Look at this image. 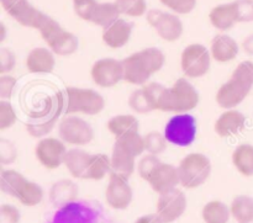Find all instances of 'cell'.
Segmentation results:
<instances>
[{
	"label": "cell",
	"instance_id": "1",
	"mask_svg": "<svg viewBox=\"0 0 253 223\" xmlns=\"http://www.w3.org/2000/svg\"><path fill=\"white\" fill-rule=\"evenodd\" d=\"M166 56L157 47H147L123 59L124 81L131 85L142 86L153 74L163 68Z\"/></svg>",
	"mask_w": 253,
	"mask_h": 223
},
{
	"label": "cell",
	"instance_id": "2",
	"mask_svg": "<svg viewBox=\"0 0 253 223\" xmlns=\"http://www.w3.org/2000/svg\"><path fill=\"white\" fill-rule=\"evenodd\" d=\"M253 90V62L242 61L237 64L231 78L225 81L215 95L216 104L224 110L236 109Z\"/></svg>",
	"mask_w": 253,
	"mask_h": 223
},
{
	"label": "cell",
	"instance_id": "3",
	"mask_svg": "<svg viewBox=\"0 0 253 223\" xmlns=\"http://www.w3.org/2000/svg\"><path fill=\"white\" fill-rule=\"evenodd\" d=\"M200 103L199 91L187 78H179L172 86L166 88L158 111L187 113L194 110Z\"/></svg>",
	"mask_w": 253,
	"mask_h": 223
},
{
	"label": "cell",
	"instance_id": "4",
	"mask_svg": "<svg viewBox=\"0 0 253 223\" xmlns=\"http://www.w3.org/2000/svg\"><path fill=\"white\" fill-rule=\"evenodd\" d=\"M105 109V99L99 91L88 88L69 86L64 96V112L67 115L95 116Z\"/></svg>",
	"mask_w": 253,
	"mask_h": 223
},
{
	"label": "cell",
	"instance_id": "5",
	"mask_svg": "<svg viewBox=\"0 0 253 223\" xmlns=\"http://www.w3.org/2000/svg\"><path fill=\"white\" fill-rule=\"evenodd\" d=\"M211 162L203 153H189L178 165L180 186L193 190L202 186L211 175Z\"/></svg>",
	"mask_w": 253,
	"mask_h": 223
},
{
	"label": "cell",
	"instance_id": "6",
	"mask_svg": "<svg viewBox=\"0 0 253 223\" xmlns=\"http://www.w3.org/2000/svg\"><path fill=\"white\" fill-rule=\"evenodd\" d=\"M211 53L202 43H190L180 54V68L189 79H198L207 75L211 67Z\"/></svg>",
	"mask_w": 253,
	"mask_h": 223
},
{
	"label": "cell",
	"instance_id": "7",
	"mask_svg": "<svg viewBox=\"0 0 253 223\" xmlns=\"http://www.w3.org/2000/svg\"><path fill=\"white\" fill-rule=\"evenodd\" d=\"M58 136L66 145L84 147L94 140V130L88 121L79 115H67L58 125Z\"/></svg>",
	"mask_w": 253,
	"mask_h": 223
},
{
	"label": "cell",
	"instance_id": "8",
	"mask_svg": "<svg viewBox=\"0 0 253 223\" xmlns=\"http://www.w3.org/2000/svg\"><path fill=\"white\" fill-rule=\"evenodd\" d=\"M166 138L172 145L178 147H188L197 137V121L193 115L175 113L165 127Z\"/></svg>",
	"mask_w": 253,
	"mask_h": 223
},
{
	"label": "cell",
	"instance_id": "9",
	"mask_svg": "<svg viewBox=\"0 0 253 223\" xmlns=\"http://www.w3.org/2000/svg\"><path fill=\"white\" fill-rule=\"evenodd\" d=\"M146 19H147L148 24L155 29L156 34L163 41L169 42V43L178 41L184 32L182 20L174 12H166L158 9H151L146 14Z\"/></svg>",
	"mask_w": 253,
	"mask_h": 223
},
{
	"label": "cell",
	"instance_id": "10",
	"mask_svg": "<svg viewBox=\"0 0 253 223\" xmlns=\"http://www.w3.org/2000/svg\"><path fill=\"white\" fill-rule=\"evenodd\" d=\"M67 150V145L61 138L46 136L40 138L36 143L35 155L40 164L47 170H56L63 165Z\"/></svg>",
	"mask_w": 253,
	"mask_h": 223
},
{
	"label": "cell",
	"instance_id": "11",
	"mask_svg": "<svg viewBox=\"0 0 253 223\" xmlns=\"http://www.w3.org/2000/svg\"><path fill=\"white\" fill-rule=\"evenodd\" d=\"M91 80L99 88H113L124 81L123 61L106 57L94 62L90 68Z\"/></svg>",
	"mask_w": 253,
	"mask_h": 223
},
{
	"label": "cell",
	"instance_id": "12",
	"mask_svg": "<svg viewBox=\"0 0 253 223\" xmlns=\"http://www.w3.org/2000/svg\"><path fill=\"white\" fill-rule=\"evenodd\" d=\"M188 207V200L180 189H174L166 194L158 195L156 214L165 223H173L184 215Z\"/></svg>",
	"mask_w": 253,
	"mask_h": 223
},
{
	"label": "cell",
	"instance_id": "13",
	"mask_svg": "<svg viewBox=\"0 0 253 223\" xmlns=\"http://www.w3.org/2000/svg\"><path fill=\"white\" fill-rule=\"evenodd\" d=\"M133 191L128 179L116 174L109 175V183L105 189V201L111 209L124 211L131 205Z\"/></svg>",
	"mask_w": 253,
	"mask_h": 223
},
{
	"label": "cell",
	"instance_id": "14",
	"mask_svg": "<svg viewBox=\"0 0 253 223\" xmlns=\"http://www.w3.org/2000/svg\"><path fill=\"white\" fill-rule=\"evenodd\" d=\"M147 183L151 189L158 195L177 189L180 185L178 167L161 162V164L156 168Z\"/></svg>",
	"mask_w": 253,
	"mask_h": 223
},
{
	"label": "cell",
	"instance_id": "15",
	"mask_svg": "<svg viewBox=\"0 0 253 223\" xmlns=\"http://www.w3.org/2000/svg\"><path fill=\"white\" fill-rule=\"evenodd\" d=\"M246 126V116L236 109L225 110L214 123V131L219 137L229 138L240 135Z\"/></svg>",
	"mask_w": 253,
	"mask_h": 223
},
{
	"label": "cell",
	"instance_id": "16",
	"mask_svg": "<svg viewBox=\"0 0 253 223\" xmlns=\"http://www.w3.org/2000/svg\"><path fill=\"white\" fill-rule=\"evenodd\" d=\"M211 58L220 64L235 61L240 53V44L227 34H219L212 38L210 44Z\"/></svg>",
	"mask_w": 253,
	"mask_h": 223
},
{
	"label": "cell",
	"instance_id": "17",
	"mask_svg": "<svg viewBox=\"0 0 253 223\" xmlns=\"http://www.w3.org/2000/svg\"><path fill=\"white\" fill-rule=\"evenodd\" d=\"M25 64L30 73H51L56 67V54L48 47H36L27 53Z\"/></svg>",
	"mask_w": 253,
	"mask_h": 223
},
{
	"label": "cell",
	"instance_id": "18",
	"mask_svg": "<svg viewBox=\"0 0 253 223\" xmlns=\"http://www.w3.org/2000/svg\"><path fill=\"white\" fill-rule=\"evenodd\" d=\"M1 6L15 21L31 29L40 10L31 5L29 0H0Z\"/></svg>",
	"mask_w": 253,
	"mask_h": 223
},
{
	"label": "cell",
	"instance_id": "19",
	"mask_svg": "<svg viewBox=\"0 0 253 223\" xmlns=\"http://www.w3.org/2000/svg\"><path fill=\"white\" fill-rule=\"evenodd\" d=\"M131 36H132V25L120 17L114 24L103 30L101 38L109 48L119 49L128 43Z\"/></svg>",
	"mask_w": 253,
	"mask_h": 223
},
{
	"label": "cell",
	"instance_id": "20",
	"mask_svg": "<svg viewBox=\"0 0 253 223\" xmlns=\"http://www.w3.org/2000/svg\"><path fill=\"white\" fill-rule=\"evenodd\" d=\"M79 189L78 185L71 179H61L54 183L48 192L51 204L57 209L73 204L78 200Z\"/></svg>",
	"mask_w": 253,
	"mask_h": 223
},
{
	"label": "cell",
	"instance_id": "21",
	"mask_svg": "<svg viewBox=\"0 0 253 223\" xmlns=\"http://www.w3.org/2000/svg\"><path fill=\"white\" fill-rule=\"evenodd\" d=\"M53 223H94V212L84 204L73 202L58 209Z\"/></svg>",
	"mask_w": 253,
	"mask_h": 223
},
{
	"label": "cell",
	"instance_id": "22",
	"mask_svg": "<svg viewBox=\"0 0 253 223\" xmlns=\"http://www.w3.org/2000/svg\"><path fill=\"white\" fill-rule=\"evenodd\" d=\"M136 158L132 153L127 152L124 148L119 147L118 145H114L113 152H111V173L110 174H116L119 177H123L125 179H130L131 175L136 170L137 163Z\"/></svg>",
	"mask_w": 253,
	"mask_h": 223
},
{
	"label": "cell",
	"instance_id": "23",
	"mask_svg": "<svg viewBox=\"0 0 253 223\" xmlns=\"http://www.w3.org/2000/svg\"><path fill=\"white\" fill-rule=\"evenodd\" d=\"M90 157V153H88L84 149H81V147L71 148V149L67 150L63 165L67 168L69 174L73 178L86 180V172H88Z\"/></svg>",
	"mask_w": 253,
	"mask_h": 223
},
{
	"label": "cell",
	"instance_id": "24",
	"mask_svg": "<svg viewBox=\"0 0 253 223\" xmlns=\"http://www.w3.org/2000/svg\"><path fill=\"white\" fill-rule=\"evenodd\" d=\"M209 21L217 31L226 32L239 24L234 2H225L212 7L209 12Z\"/></svg>",
	"mask_w": 253,
	"mask_h": 223
},
{
	"label": "cell",
	"instance_id": "25",
	"mask_svg": "<svg viewBox=\"0 0 253 223\" xmlns=\"http://www.w3.org/2000/svg\"><path fill=\"white\" fill-rule=\"evenodd\" d=\"M48 48L56 56L68 57L76 53L79 48V39L73 32L62 29L48 43H46Z\"/></svg>",
	"mask_w": 253,
	"mask_h": 223
},
{
	"label": "cell",
	"instance_id": "26",
	"mask_svg": "<svg viewBox=\"0 0 253 223\" xmlns=\"http://www.w3.org/2000/svg\"><path fill=\"white\" fill-rule=\"evenodd\" d=\"M235 169L245 178L253 177V145L241 143L234 149L231 155Z\"/></svg>",
	"mask_w": 253,
	"mask_h": 223
},
{
	"label": "cell",
	"instance_id": "27",
	"mask_svg": "<svg viewBox=\"0 0 253 223\" xmlns=\"http://www.w3.org/2000/svg\"><path fill=\"white\" fill-rule=\"evenodd\" d=\"M202 217L204 223H229L232 216L230 206L225 202L211 200L203 207Z\"/></svg>",
	"mask_w": 253,
	"mask_h": 223
},
{
	"label": "cell",
	"instance_id": "28",
	"mask_svg": "<svg viewBox=\"0 0 253 223\" xmlns=\"http://www.w3.org/2000/svg\"><path fill=\"white\" fill-rule=\"evenodd\" d=\"M106 128L116 138L131 132H137L140 128V123H138L136 116L130 115V113H123V115L113 116L106 123Z\"/></svg>",
	"mask_w": 253,
	"mask_h": 223
},
{
	"label": "cell",
	"instance_id": "29",
	"mask_svg": "<svg viewBox=\"0 0 253 223\" xmlns=\"http://www.w3.org/2000/svg\"><path fill=\"white\" fill-rule=\"evenodd\" d=\"M231 216L237 223L253 222V197L249 195H237L230 204Z\"/></svg>",
	"mask_w": 253,
	"mask_h": 223
},
{
	"label": "cell",
	"instance_id": "30",
	"mask_svg": "<svg viewBox=\"0 0 253 223\" xmlns=\"http://www.w3.org/2000/svg\"><path fill=\"white\" fill-rule=\"evenodd\" d=\"M120 11H119L118 6H116L114 1L98 2L95 10H94L93 16H91L90 22L104 30L108 26H110L111 24H114L116 20L120 19Z\"/></svg>",
	"mask_w": 253,
	"mask_h": 223
},
{
	"label": "cell",
	"instance_id": "31",
	"mask_svg": "<svg viewBox=\"0 0 253 223\" xmlns=\"http://www.w3.org/2000/svg\"><path fill=\"white\" fill-rule=\"evenodd\" d=\"M27 179L15 169H4L0 174V189L9 196L16 199Z\"/></svg>",
	"mask_w": 253,
	"mask_h": 223
},
{
	"label": "cell",
	"instance_id": "32",
	"mask_svg": "<svg viewBox=\"0 0 253 223\" xmlns=\"http://www.w3.org/2000/svg\"><path fill=\"white\" fill-rule=\"evenodd\" d=\"M111 173V159L109 155L104 153H95L91 154L89 160L88 172H86V180L99 182L104 178L110 175Z\"/></svg>",
	"mask_w": 253,
	"mask_h": 223
},
{
	"label": "cell",
	"instance_id": "33",
	"mask_svg": "<svg viewBox=\"0 0 253 223\" xmlns=\"http://www.w3.org/2000/svg\"><path fill=\"white\" fill-rule=\"evenodd\" d=\"M128 108L136 113L140 115H146L152 111H156L155 105H153L152 98L148 93L146 85H142L141 88L136 89L128 96Z\"/></svg>",
	"mask_w": 253,
	"mask_h": 223
},
{
	"label": "cell",
	"instance_id": "34",
	"mask_svg": "<svg viewBox=\"0 0 253 223\" xmlns=\"http://www.w3.org/2000/svg\"><path fill=\"white\" fill-rule=\"evenodd\" d=\"M44 197V191L40 184L27 180L26 184L17 195L16 200L26 207H35L42 202Z\"/></svg>",
	"mask_w": 253,
	"mask_h": 223
},
{
	"label": "cell",
	"instance_id": "35",
	"mask_svg": "<svg viewBox=\"0 0 253 223\" xmlns=\"http://www.w3.org/2000/svg\"><path fill=\"white\" fill-rule=\"evenodd\" d=\"M114 145H118L119 147L124 148L127 152L132 153L135 157H140L143 154L145 150V138L137 132H131L127 135L116 137V141Z\"/></svg>",
	"mask_w": 253,
	"mask_h": 223
},
{
	"label": "cell",
	"instance_id": "36",
	"mask_svg": "<svg viewBox=\"0 0 253 223\" xmlns=\"http://www.w3.org/2000/svg\"><path fill=\"white\" fill-rule=\"evenodd\" d=\"M143 138H145V150L153 155H160L165 153V150L167 149L168 143H169L166 138L165 132L161 133L155 130L146 133Z\"/></svg>",
	"mask_w": 253,
	"mask_h": 223
},
{
	"label": "cell",
	"instance_id": "37",
	"mask_svg": "<svg viewBox=\"0 0 253 223\" xmlns=\"http://www.w3.org/2000/svg\"><path fill=\"white\" fill-rule=\"evenodd\" d=\"M121 15L128 17H141L147 14V2L146 0H115Z\"/></svg>",
	"mask_w": 253,
	"mask_h": 223
},
{
	"label": "cell",
	"instance_id": "38",
	"mask_svg": "<svg viewBox=\"0 0 253 223\" xmlns=\"http://www.w3.org/2000/svg\"><path fill=\"white\" fill-rule=\"evenodd\" d=\"M61 110H62V104L59 108L56 109L53 116H52L51 118H47L44 122L27 123L26 130H27V132H29V135L34 138H39V140L40 138L46 137V136L48 135V132H51V131L53 130L54 125H56L57 121H58V116H59V113H61Z\"/></svg>",
	"mask_w": 253,
	"mask_h": 223
},
{
	"label": "cell",
	"instance_id": "39",
	"mask_svg": "<svg viewBox=\"0 0 253 223\" xmlns=\"http://www.w3.org/2000/svg\"><path fill=\"white\" fill-rule=\"evenodd\" d=\"M161 164V160L158 158V155H153L147 153V154L142 155L140 158V160L137 162V167H136V170H137L138 175L142 180L145 182H148L150 177L152 175V173L155 172L156 168Z\"/></svg>",
	"mask_w": 253,
	"mask_h": 223
},
{
	"label": "cell",
	"instance_id": "40",
	"mask_svg": "<svg viewBox=\"0 0 253 223\" xmlns=\"http://www.w3.org/2000/svg\"><path fill=\"white\" fill-rule=\"evenodd\" d=\"M17 115L9 100L0 101V131H6L16 123Z\"/></svg>",
	"mask_w": 253,
	"mask_h": 223
},
{
	"label": "cell",
	"instance_id": "41",
	"mask_svg": "<svg viewBox=\"0 0 253 223\" xmlns=\"http://www.w3.org/2000/svg\"><path fill=\"white\" fill-rule=\"evenodd\" d=\"M163 6L177 15L190 14L197 6L198 0H160Z\"/></svg>",
	"mask_w": 253,
	"mask_h": 223
},
{
	"label": "cell",
	"instance_id": "42",
	"mask_svg": "<svg viewBox=\"0 0 253 223\" xmlns=\"http://www.w3.org/2000/svg\"><path fill=\"white\" fill-rule=\"evenodd\" d=\"M232 2L239 24L253 22V0H235Z\"/></svg>",
	"mask_w": 253,
	"mask_h": 223
},
{
	"label": "cell",
	"instance_id": "43",
	"mask_svg": "<svg viewBox=\"0 0 253 223\" xmlns=\"http://www.w3.org/2000/svg\"><path fill=\"white\" fill-rule=\"evenodd\" d=\"M96 5H98L96 0H78V1H73L74 11H76L77 16L88 22H90Z\"/></svg>",
	"mask_w": 253,
	"mask_h": 223
},
{
	"label": "cell",
	"instance_id": "44",
	"mask_svg": "<svg viewBox=\"0 0 253 223\" xmlns=\"http://www.w3.org/2000/svg\"><path fill=\"white\" fill-rule=\"evenodd\" d=\"M16 66V56L14 51L6 47L0 49V74H10Z\"/></svg>",
	"mask_w": 253,
	"mask_h": 223
},
{
	"label": "cell",
	"instance_id": "45",
	"mask_svg": "<svg viewBox=\"0 0 253 223\" xmlns=\"http://www.w3.org/2000/svg\"><path fill=\"white\" fill-rule=\"evenodd\" d=\"M17 158V149L10 141L0 140V162L1 164H12Z\"/></svg>",
	"mask_w": 253,
	"mask_h": 223
},
{
	"label": "cell",
	"instance_id": "46",
	"mask_svg": "<svg viewBox=\"0 0 253 223\" xmlns=\"http://www.w3.org/2000/svg\"><path fill=\"white\" fill-rule=\"evenodd\" d=\"M16 78L10 74H1L0 76V98L1 100H10L16 88Z\"/></svg>",
	"mask_w": 253,
	"mask_h": 223
},
{
	"label": "cell",
	"instance_id": "47",
	"mask_svg": "<svg viewBox=\"0 0 253 223\" xmlns=\"http://www.w3.org/2000/svg\"><path fill=\"white\" fill-rule=\"evenodd\" d=\"M21 214L14 205L4 204L0 206V223H20Z\"/></svg>",
	"mask_w": 253,
	"mask_h": 223
},
{
	"label": "cell",
	"instance_id": "48",
	"mask_svg": "<svg viewBox=\"0 0 253 223\" xmlns=\"http://www.w3.org/2000/svg\"><path fill=\"white\" fill-rule=\"evenodd\" d=\"M241 48L247 56L253 57V34H250L249 36H246L242 39Z\"/></svg>",
	"mask_w": 253,
	"mask_h": 223
},
{
	"label": "cell",
	"instance_id": "49",
	"mask_svg": "<svg viewBox=\"0 0 253 223\" xmlns=\"http://www.w3.org/2000/svg\"><path fill=\"white\" fill-rule=\"evenodd\" d=\"M135 223H165L157 214H148L138 217Z\"/></svg>",
	"mask_w": 253,
	"mask_h": 223
},
{
	"label": "cell",
	"instance_id": "50",
	"mask_svg": "<svg viewBox=\"0 0 253 223\" xmlns=\"http://www.w3.org/2000/svg\"><path fill=\"white\" fill-rule=\"evenodd\" d=\"M5 37H6V27H5V25L1 22V24H0V42H4Z\"/></svg>",
	"mask_w": 253,
	"mask_h": 223
},
{
	"label": "cell",
	"instance_id": "51",
	"mask_svg": "<svg viewBox=\"0 0 253 223\" xmlns=\"http://www.w3.org/2000/svg\"><path fill=\"white\" fill-rule=\"evenodd\" d=\"M73 1H78V0H73Z\"/></svg>",
	"mask_w": 253,
	"mask_h": 223
},
{
	"label": "cell",
	"instance_id": "52",
	"mask_svg": "<svg viewBox=\"0 0 253 223\" xmlns=\"http://www.w3.org/2000/svg\"><path fill=\"white\" fill-rule=\"evenodd\" d=\"M252 223H253V222H252Z\"/></svg>",
	"mask_w": 253,
	"mask_h": 223
}]
</instances>
